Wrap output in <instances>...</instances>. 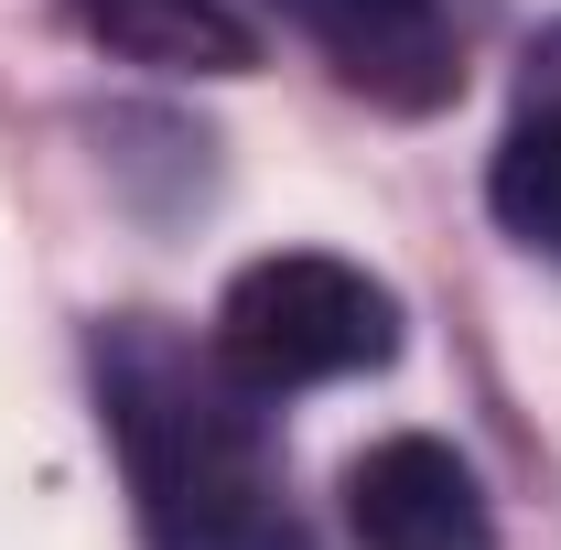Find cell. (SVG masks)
I'll use <instances>...</instances> for the list:
<instances>
[{
  "label": "cell",
  "mask_w": 561,
  "mask_h": 550,
  "mask_svg": "<svg viewBox=\"0 0 561 550\" xmlns=\"http://www.w3.org/2000/svg\"><path fill=\"white\" fill-rule=\"evenodd\" d=\"M216 356L260 400L367 378V367L400 356V291L378 271H356V260H335V249L249 260V271L227 280V302H216Z\"/></svg>",
  "instance_id": "obj_2"
},
{
  "label": "cell",
  "mask_w": 561,
  "mask_h": 550,
  "mask_svg": "<svg viewBox=\"0 0 561 550\" xmlns=\"http://www.w3.org/2000/svg\"><path fill=\"white\" fill-rule=\"evenodd\" d=\"M518 108H551L561 119V22L529 44V66H518Z\"/></svg>",
  "instance_id": "obj_7"
},
{
  "label": "cell",
  "mask_w": 561,
  "mask_h": 550,
  "mask_svg": "<svg viewBox=\"0 0 561 550\" xmlns=\"http://www.w3.org/2000/svg\"><path fill=\"white\" fill-rule=\"evenodd\" d=\"M313 44H324V66L346 76L367 108H389V119H432V108H454L465 98V33H454V11L443 0H280Z\"/></svg>",
  "instance_id": "obj_3"
},
{
  "label": "cell",
  "mask_w": 561,
  "mask_h": 550,
  "mask_svg": "<svg viewBox=\"0 0 561 550\" xmlns=\"http://www.w3.org/2000/svg\"><path fill=\"white\" fill-rule=\"evenodd\" d=\"M486 206H496V227L518 249L561 260V119L551 108H518L507 119V140H496V162H486Z\"/></svg>",
  "instance_id": "obj_6"
},
{
  "label": "cell",
  "mask_w": 561,
  "mask_h": 550,
  "mask_svg": "<svg viewBox=\"0 0 561 550\" xmlns=\"http://www.w3.org/2000/svg\"><path fill=\"white\" fill-rule=\"evenodd\" d=\"M271 400L162 313L98 324V421L130 465L151 550H313L271 454Z\"/></svg>",
  "instance_id": "obj_1"
},
{
  "label": "cell",
  "mask_w": 561,
  "mask_h": 550,
  "mask_svg": "<svg viewBox=\"0 0 561 550\" xmlns=\"http://www.w3.org/2000/svg\"><path fill=\"white\" fill-rule=\"evenodd\" d=\"M346 529L356 550H496V507L454 443L389 432L346 465Z\"/></svg>",
  "instance_id": "obj_4"
},
{
  "label": "cell",
  "mask_w": 561,
  "mask_h": 550,
  "mask_svg": "<svg viewBox=\"0 0 561 550\" xmlns=\"http://www.w3.org/2000/svg\"><path fill=\"white\" fill-rule=\"evenodd\" d=\"M87 22V44H108L119 66L151 76H249L260 66V33L227 11V0H66Z\"/></svg>",
  "instance_id": "obj_5"
}]
</instances>
